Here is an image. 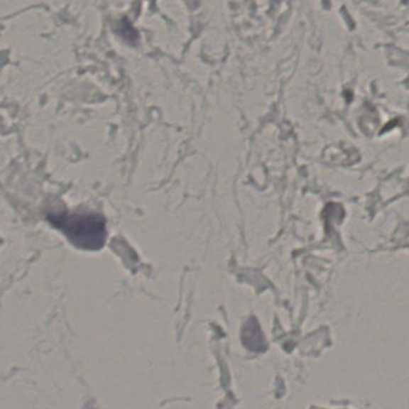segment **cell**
<instances>
[{
  "instance_id": "1",
  "label": "cell",
  "mask_w": 409,
  "mask_h": 409,
  "mask_svg": "<svg viewBox=\"0 0 409 409\" xmlns=\"http://www.w3.org/2000/svg\"><path fill=\"white\" fill-rule=\"evenodd\" d=\"M48 220L70 242L82 249H99L104 242V225L99 217L89 213H50Z\"/></svg>"
}]
</instances>
